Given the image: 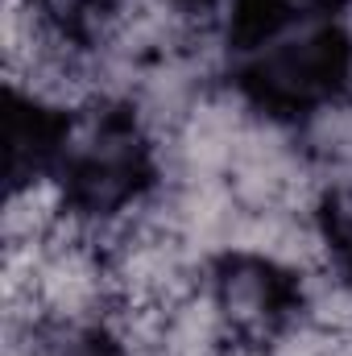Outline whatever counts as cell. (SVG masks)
Wrapping results in <instances>:
<instances>
[{"label": "cell", "mask_w": 352, "mask_h": 356, "mask_svg": "<svg viewBox=\"0 0 352 356\" xmlns=\"http://www.w3.org/2000/svg\"><path fill=\"white\" fill-rule=\"evenodd\" d=\"M241 95L278 120H307L352 95V33L332 13H298L241 38Z\"/></svg>", "instance_id": "6da1fadb"}, {"label": "cell", "mask_w": 352, "mask_h": 356, "mask_svg": "<svg viewBox=\"0 0 352 356\" xmlns=\"http://www.w3.org/2000/svg\"><path fill=\"white\" fill-rule=\"evenodd\" d=\"M203 290L232 348H273L303 319V273L249 249L211 253Z\"/></svg>", "instance_id": "7a4b0ae2"}, {"label": "cell", "mask_w": 352, "mask_h": 356, "mask_svg": "<svg viewBox=\"0 0 352 356\" xmlns=\"http://www.w3.org/2000/svg\"><path fill=\"white\" fill-rule=\"evenodd\" d=\"M328 232V245H332V261L349 273L352 282V220H336V224H323Z\"/></svg>", "instance_id": "3957f363"}]
</instances>
